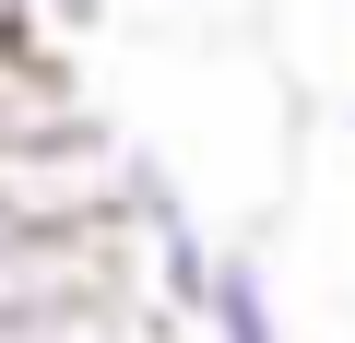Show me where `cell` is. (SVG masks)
I'll use <instances>...</instances> for the list:
<instances>
[{
  "label": "cell",
  "mask_w": 355,
  "mask_h": 343,
  "mask_svg": "<svg viewBox=\"0 0 355 343\" xmlns=\"http://www.w3.org/2000/svg\"><path fill=\"white\" fill-rule=\"evenodd\" d=\"M24 12H36L48 36H95V24H107V0H24Z\"/></svg>",
  "instance_id": "cell-3"
},
{
  "label": "cell",
  "mask_w": 355,
  "mask_h": 343,
  "mask_svg": "<svg viewBox=\"0 0 355 343\" xmlns=\"http://www.w3.org/2000/svg\"><path fill=\"white\" fill-rule=\"evenodd\" d=\"M0 24H24V0H0Z\"/></svg>",
  "instance_id": "cell-4"
},
{
  "label": "cell",
  "mask_w": 355,
  "mask_h": 343,
  "mask_svg": "<svg viewBox=\"0 0 355 343\" xmlns=\"http://www.w3.org/2000/svg\"><path fill=\"white\" fill-rule=\"evenodd\" d=\"M119 237H130V261H142V296H154V308L202 319V296H214L225 249H214L202 202L178 190V166H166L154 142H130V178H119Z\"/></svg>",
  "instance_id": "cell-1"
},
{
  "label": "cell",
  "mask_w": 355,
  "mask_h": 343,
  "mask_svg": "<svg viewBox=\"0 0 355 343\" xmlns=\"http://www.w3.org/2000/svg\"><path fill=\"white\" fill-rule=\"evenodd\" d=\"M190 343H296V331H284V296H272V272H261L249 249H225V272H214Z\"/></svg>",
  "instance_id": "cell-2"
}]
</instances>
